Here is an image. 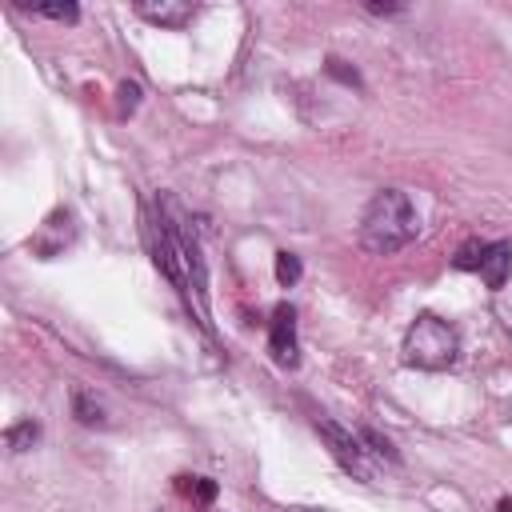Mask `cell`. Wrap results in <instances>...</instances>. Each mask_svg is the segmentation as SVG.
Instances as JSON below:
<instances>
[{"instance_id": "1", "label": "cell", "mask_w": 512, "mask_h": 512, "mask_svg": "<svg viewBox=\"0 0 512 512\" xmlns=\"http://www.w3.org/2000/svg\"><path fill=\"white\" fill-rule=\"evenodd\" d=\"M420 232V212L404 188H380L360 216V244L372 256H392L408 248Z\"/></svg>"}, {"instance_id": "2", "label": "cell", "mask_w": 512, "mask_h": 512, "mask_svg": "<svg viewBox=\"0 0 512 512\" xmlns=\"http://www.w3.org/2000/svg\"><path fill=\"white\" fill-rule=\"evenodd\" d=\"M460 356V336L448 320L424 312L408 324L404 332V360L412 368H424V372H440V368H452Z\"/></svg>"}, {"instance_id": "3", "label": "cell", "mask_w": 512, "mask_h": 512, "mask_svg": "<svg viewBox=\"0 0 512 512\" xmlns=\"http://www.w3.org/2000/svg\"><path fill=\"white\" fill-rule=\"evenodd\" d=\"M316 428H320V436L328 440V448H332V456H336V464L344 468V472H352V476H360V480H372V468H368V460H364V444H360V436H352L348 428H340L336 420H316Z\"/></svg>"}, {"instance_id": "4", "label": "cell", "mask_w": 512, "mask_h": 512, "mask_svg": "<svg viewBox=\"0 0 512 512\" xmlns=\"http://www.w3.org/2000/svg\"><path fill=\"white\" fill-rule=\"evenodd\" d=\"M268 352L280 368H296L300 352H296V312L292 304H276L272 320H268Z\"/></svg>"}, {"instance_id": "5", "label": "cell", "mask_w": 512, "mask_h": 512, "mask_svg": "<svg viewBox=\"0 0 512 512\" xmlns=\"http://www.w3.org/2000/svg\"><path fill=\"white\" fill-rule=\"evenodd\" d=\"M136 16L148 24H160V28H184V24H192L196 8L188 0H140Z\"/></svg>"}, {"instance_id": "6", "label": "cell", "mask_w": 512, "mask_h": 512, "mask_svg": "<svg viewBox=\"0 0 512 512\" xmlns=\"http://www.w3.org/2000/svg\"><path fill=\"white\" fill-rule=\"evenodd\" d=\"M72 416H76L84 428H104V424H108V404H104L92 388L76 384V388H72Z\"/></svg>"}, {"instance_id": "7", "label": "cell", "mask_w": 512, "mask_h": 512, "mask_svg": "<svg viewBox=\"0 0 512 512\" xmlns=\"http://www.w3.org/2000/svg\"><path fill=\"white\" fill-rule=\"evenodd\" d=\"M508 268H512V248L500 240V244H488L484 248V256H480V276H484V284L488 288H504V280H508Z\"/></svg>"}, {"instance_id": "8", "label": "cell", "mask_w": 512, "mask_h": 512, "mask_svg": "<svg viewBox=\"0 0 512 512\" xmlns=\"http://www.w3.org/2000/svg\"><path fill=\"white\" fill-rule=\"evenodd\" d=\"M36 440H40V424H36V420H20V424H12V428L4 432V444H8L12 452H28Z\"/></svg>"}, {"instance_id": "9", "label": "cell", "mask_w": 512, "mask_h": 512, "mask_svg": "<svg viewBox=\"0 0 512 512\" xmlns=\"http://www.w3.org/2000/svg\"><path fill=\"white\" fill-rule=\"evenodd\" d=\"M20 8H28L32 16H44V20H60V24H72L80 16L76 4H20Z\"/></svg>"}, {"instance_id": "10", "label": "cell", "mask_w": 512, "mask_h": 512, "mask_svg": "<svg viewBox=\"0 0 512 512\" xmlns=\"http://www.w3.org/2000/svg\"><path fill=\"white\" fill-rule=\"evenodd\" d=\"M180 492H188L196 504H212L216 496V484L208 476H180Z\"/></svg>"}, {"instance_id": "11", "label": "cell", "mask_w": 512, "mask_h": 512, "mask_svg": "<svg viewBox=\"0 0 512 512\" xmlns=\"http://www.w3.org/2000/svg\"><path fill=\"white\" fill-rule=\"evenodd\" d=\"M360 444H368L364 452H372V456H380V460H392V464H396V448H392V440H388V436H380V432H372V428H360Z\"/></svg>"}, {"instance_id": "12", "label": "cell", "mask_w": 512, "mask_h": 512, "mask_svg": "<svg viewBox=\"0 0 512 512\" xmlns=\"http://www.w3.org/2000/svg\"><path fill=\"white\" fill-rule=\"evenodd\" d=\"M484 248H488L484 240H468V244H460V252H456V260H452V264H456V268H464V272H476V268H480Z\"/></svg>"}, {"instance_id": "13", "label": "cell", "mask_w": 512, "mask_h": 512, "mask_svg": "<svg viewBox=\"0 0 512 512\" xmlns=\"http://www.w3.org/2000/svg\"><path fill=\"white\" fill-rule=\"evenodd\" d=\"M276 280H280L284 288H292V284L300 280V260H296L292 252H276Z\"/></svg>"}, {"instance_id": "14", "label": "cell", "mask_w": 512, "mask_h": 512, "mask_svg": "<svg viewBox=\"0 0 512 512\" xmlns=\"http://www.w3.org/2000/svg\"><path fill=\"white\" fill-rule=\"evenodd\" d=\"M136 104H140V84H120V116L124 112H136Z\"/></svg>"}, {"instance_id": "15", "label": "cell", "mask_w": 512, "mask_h": 512, "mask_svg": "<svg viewBox=\"0 0 512 512\" xmlns=\"http://www.w3.org/2000/svg\"><path fill=\"white\" fill-rule=\"evenodd\" d=\"M328 72L336 76V80H344V84H360V76H356V68H344V60H328Z\"/></svg>"}, {"instance_id": "16", "label": "cell", "mask_w": 512, "mask_h": 512, "mask_svg": "<svg viewBox=\"0 0 512 512\" xmlns=\"http://www.w3.org/2000/svg\"><path fill=\"white\" fill-rule=\"evenodd\" d=\"M364 12H372V16H396V12H404L400 4H364Z\"/></svg>"}]
</instances>
